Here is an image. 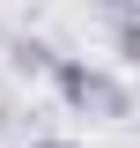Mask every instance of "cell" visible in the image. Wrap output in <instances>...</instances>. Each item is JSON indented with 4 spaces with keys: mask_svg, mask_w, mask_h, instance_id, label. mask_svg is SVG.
I'll list each match as a JSON object with an SVG mask.
<instances>
[{
    "mask_svg": "<svg viewBox=\"0 0 140 148\" xmlns=\"http://www.w3.org/2000/svg\"><path fill=\"white\" fill-rule=\"evenodd\" d=\"M103 22H111V52L140 74V0H103Z\"/></svg>",
    "mask_w": 140,
    "mask_h": 148,
    "instance_id": "obj_2",
    "label": "cell"
},
{
    "mask_svg": "<svg viewBox=\"0 0 140 148\" xmlns=\"http://www.w3.org/2000/svg\"><path fill=\"white\" fill-rule=\"evenodd\" d=\"M7 59H15L22 74H52V67H59V52L44 45V37H15V45H7Z\"/></svg>",
    "mask_w": 140,
    "mask_h": 148,
    "instance_id": "obj_3",
    "label": "cell"
},
{
    "mask_svg": "<svg viewBox=\"0 0 140 148\" xmlns=\"http://www.w3.org/2000/svg\"><path fill=\"white\" fill-rule=\"evenodd\" d=\"M52 89H59V104L81 111V119H125V111H133V89H125L118 74L96 67V59H74V52H59Z\"/></svg>",
    "mask_w": 140,
    "mask_h": 148,
    "instance_id": "obj_1",
    "label": "cell"
},
{
    "mask_svg": "<svg viewBox=\"0 0 140 148\" xmlns=\"http://www.w3.org/2000/svg\"><path fill=\"white\" fill-rule=\"evenodd\" d=\"M37 148H74V141H37Z\"/></svg>",
    "mask_w": 140,
    "mask_h": 148,
    "instance_id": "obj_4",
    "label": "cell"
}]
</instances>
